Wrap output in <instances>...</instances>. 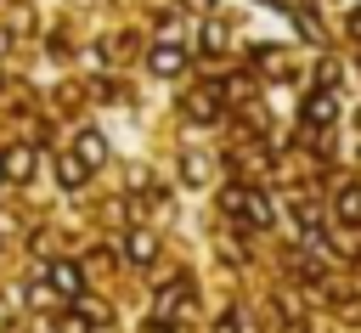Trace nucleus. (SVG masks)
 Returning <instances> with one entry per match:
<instances>
[{"label": "nucleus", "mask_w": 361, "mask_h": 333, "mask_svg": "<svg viewBox=\"0 0 361 333\" xmlns=\"http://www.w3.org/2000/svg\"><path fill=\"white\" fill-rule=\"evenodd\" d=\"M180 169H186V181H192V186H197V181H209V158H197V152H192Z\"/></svg>", "instance_id": "10"}, {"label": "nucleus", "mask_w": 361, "mask_h": 333, "mask_svg": "<svg viewBox=\"0 0 361 333\" xmlns=\"http://www.w3.org/2000/svg\"><path fill=\"white\" fill-rule=\"evenodd\" d=\"M0 175H6V169H0Z\"/></svg>", "instance_id": "14"}, {"label": "nucleus", "mask_w": 361, "mask_h": 333, "mask_svg": "<svg viewBox=\"0 0 361 333\" xmlns=\"http://www.w3.org/2000/svg\"><path fill=\"white\" fill-rule=\"evenodd\" d=\"M51 288H56V293H68V299H79V293H85L79 265H73V260H56V265H51Z\"/></svg>", "instance_id": "1"}, {"label": "nucleus", "mask_w": 361, "mask_h": 333, "mask_svg": "<svg viewBox=\"0 0 361 333\" xmlns=\"http://www.w3.org/2000/svg\"><path fill=\"white\" fill-rule=\"evenodd\" d=\"M85 175H90V164H85L79 152H62V158H56V181H62V186H85Z\"/></svg>", "instance_id": "3"}, {"label": "nucleus", "mask_w": 361, "mask_h": 333, "mask_svg": "<svg viewBox=\"0 0 361 333\" xmlns=\"http://www.w3.org/2000/svg\"><path fill=\"white\" fill-rule=\"evenodd\" d=\"M338 220H350V226L361 220V192H355V186H344V192H338Z\"/></svg>", "instance_id": "8"}, {"label": "nucleus", "mask_w": 361, "mask_h": 333, "mask_svg": "<svg viewBox=\"0 0 361 333\" xmlns=\"http://www.w3.org/2000/svg\"><path fill=\"white\" fill-rule=\"evenodd\" d=\"M214 333H237V322H231V316H226V322H214Z\"/></svg>", "instance_id": "12"}, {"label": "nucleus", "mask_w": 361, "mask_h": 333, "mask_svg": "<svg viewBox=\"0 0 361 333\" xmlns=\"http://www.w3.org/2000/svg\"><path fill=\"white\" fill-rule=\"evenodd\" d=\"M0 169H6V181H28L34 175V147H11L0 158Z\"/></svg>", "instance_id": "2"}, {"label": "nucleus", "mask_w": 361, "mask_h": 333, "mask_svg": "<svg viewBox=\"0 0 361 333\" xmlns=\"http://www.w3.org/2000/svg\"><path fill=\"white\" fill-rule=\"evenodd\" d=\"M73 152H79V158H85V164H90V169H96V164H102V158H107V141H102V135H96V130H85V135H79V147H73Z\"/></svg>", "instance_id": "5"}, {"label": "nucleus", "mask_w": 361, "mask_h": 333, "mask_svg": "<svg viewBox=\"0 0 361 333\" xmlns=\"http://www.w3.org/2000/svg\"><path fill=\"white\" fill-rule=\"evenodd\" d=\"M0 51H6V28H0Z\"/></svg>", "instance_id": "13"}, {"label": "nucleus", "mask_w": 361, "mask_h": 333, "mask_svg": "<svg viewBox=\"0 0 361 333\" xmlns=\"http://www.w3.org/2000/svg\"><path fill=\"white\" fill-rule=\"evenodd\" d=\"M152 254H158V243H152L147 231H130V237H124V260H135V265H147Z\"/></svg>", "instance_id": "4"}, {"label": "nucleus", "mask_w": 361, "mask_h": 333, "mask_svg": "<svg viewBox=\"0 0 361 333\" xmlns=\"http://www.w3.org/2000/svg\"><path fill=\"white\" fill-rule=\"evenodd\" d=\"M333 119V96H310L305 102V124H327Z\"/></svg>", "instance_id": "7"}, {"label": "nucleus", "mask_w": 361, "mask_h": 333, "mask_svg": "<svg viewBox=\"0 0 361 333\" xmlns=\"http://www.w3.org/2000/svg\"><path fill=\"white\" fill-rule=\"evenodd\" d=\"M192 119H214V90H197L192 96Z\"/></svg>", "instance_id": "9"}, {"label": "nucleus", "mask_w": 361, "mask_h": 333, "mask_svg": "<svg viewBox=\"0 0 361 333\" xmlns=\"http://www.w3.org/2000/svg\"><path fill=\"white\" fill-rule=\"evenodd\" d=\"M220 45H226V23H209L203 28V51H220Z\"/></svg>", "instance_id": "11"}, {"label": "nucleus", "mask_w": 361, "mask_h": 333, "mask_svg": "<svg viewBox=\"0 0 361 333\" xmlns=\"http://www.w3.org/2000/svg\"><path fill=\"white\" fill-rule=\"evenodd\" d=\"M152 68H158V73H180V68H186L180 45H158V51H152Z\"/></svg>", "instance_id": "6"}]
</instances>
